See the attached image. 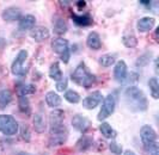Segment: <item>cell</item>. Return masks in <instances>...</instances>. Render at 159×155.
Listing matches in <instances>:
<instances>
[{"label": "cell", "mask_w": 159, "mask_h": 155, "mask_svg": "<svg viewBox=\"0 0 159 155\" xmlns=\"http://www.w3.org/2000/svg\"><path fill=\"white\" fill-rule=\"evenodd\" d=\"M125 99L129 108L143 112L147 110V98L145 93L136 86H128L125 91Z\"/></svg>", "instance_id": "obj_1"}, {"label": "cell", "mask_w": 159, "mask_h": 155, "mask_svg": "<svg viewBox=\"0 0 159 155\" xmlns=\"http://www.w3.org/2000/svg\"><path fill=\"white\" fill-rule=\"evenodd\" d=\"M72 79L75 84L83 86L84 88H90L96 82V75L88 69L84 62H80L72 73Z\"/></svg>", "instance_id": "obj_2"}, {"label": "cell", "mask_w": 159, "mask_h": 155, "mask_svg": "<svg viewBox=\"0 0 159 155\" xmlns=\"http://www.w3.org/2000/svg\"><path fill=\"white\" fill-rule=\"evenodd\" d=\"M18 122L11 115H0V132L5 136H13L18 132Z\"/></svg>", "instance_id": "obj_3"}, {"label": "cell", "mask_w": 159, "mask_h": 155, "mask_svg": "<svg viewBox=\"0 0 159 155\" xmlns=\"http://www.w3.org/2000/svg\"><path fill=\"white\" fill-rule=\"evenodd\" d=\"M115 108H116V97L110 93L105 98H103V104H102V108L98 112L97 119L98 121L107 119L108 117H110L115 112Z\"/></svg>", "instance_id": "obj_4"}, {"label": "cell", "mask_w": 159, "mask_h": 155, "mask_svg": "<svg viewBox=\"0 0 159 155\" xmlns=\"http://www.w3.org/2000/svg\"><path fill=\"white\" fill-rule=\"evenodd\" d=\"M28 50L25 49H22L18 51L16 59L13 60L12 64H11V72L13 75L16 77H24L26 73H28V69L24 67V62L26 61L28 59Z\"/></svg>", "instance_id": "obj_5"}, {"label": "cell", "mask_w": 159, "mask_h": 155, "mask_svg": "<svg viewBox=\"0 0 159 155\" xmlns=\"http://www.w3.org/2000/svg\"><path fill=\"white\" fill-rule=\"evenodd\" d=\"M140 139H141V142H143V148L148 147L153 143L157 142V132L156 130L152 128L151 125H143V128L140 129Z\"/></svg>", "instance_id": "obj_6"}, {"label": "cell", "mask_w": 159, "mask_h": 155, "mask_svg": "<svg viewBox=\"0 0 159 155\" xmlns=\"http://www.w3.org/2000/svg\"><path fill=\"white\" fill-rule=\"evenodd\" d=\"M72 126L79 132H86L91 126V121L88 117L83 116L80 113L74 115L72 118Z\"/></svg>", "instance_id": "obj_7"}, {"label": "cell", "mask_w": 159, "mask_h": 155, "mask_svg": "<svg viewBox=\"0 0 159 155\" xmlns=\"http://www.w3.org/2000/svg\"><path fill=\"white\" fill-rule=\"evenodd\" d=\"M102 100H103V94L99 91H95L83 99V108H85L86 110H93L102 103Z\"/></svg>", "instance_id": "obj_8"}, {"label": "cell", "mask_w": 159, "mask_h": 155, "mask_svg": "<svg viewBox=\"0 0 159 155\" xmlns=\"http://www.w3.org/2000/svg\"><path fill=\"white\" fill-rule=\"evenodd\" d=\"M127 74H128L127 63L123 61V60H119V61L116 62L115 67H114V78H115V80L117 82H120V84H122V82H125V80L127 78Z\"/></svg>", "instance_id": "obj_9"}, {"label": "cell", "mask_w": 159, "mask_h": 155, "mask_svg": "<svg viewBox=\"0 0 159 155\" xmlns=\"http://www.w3.org/2000/svg\"><path fill=\"white\" fill-rule=\"evenodd\" d=\"M1 18L5 22H16L22 18V10L17 6H10L6 7L2 13H1Z\"/></svg>", "instance_id": "obj_10"}, {"label": "cell", "mask_w": 159, "mask_h": 155, "mask_svg": "<svg viewBox=\"0 0 159 155\" xmlns=\"http://www.w3.org/2000/svg\"><path fill=\"white\" fill-rule=\"evenodd\" d=\"M49 36H50V31L46 26H35L30 30V37L35 42H43L49 38Z\"/></svg>", "instance_id": "obj_11"}, {"label": "cell", "mask_w": 159, "mask_h": 155, "mask_svg": "<svg viewBox=\"0 0 159 155\" xmlns=\"http://www.w3.org/2000/svg\"><path fill=\"white\" fill-rule=\"evenodd\" d=\"M65 119V112L61 108H54L49 113V125L50 128H56L64 125Z\"/></svg>", "instance_id": "obj_12"}, {"label": "cell", "mask_w": 159, "mask_h": 155, "mask_svg": "<svg viewBox=\"0 0 159 155\" xmlns=\"http://www.w3.org/2000/svg\"><path fill=\"white\" fill-rule=\"evenodd\" d=\"M154 24H156V19L153 17H143L138 20L136 29L139 32H143H143H148L153 29Z\"/></svg>", "instance_id": "obj_13"}, {"label": "cell", "mask_w": 159, "mask_h": 155, "mask_svg": "<svg viewBox=\"0 0 159 155\" xmlns=\"http://www.w3.org/2000/svg\"><path fill=\"white\" fill-rule=\"evenodd\" d=\"M53 31L56 35H64L68 31V24L65 20L62 17L55 16L53 19Z\"/></svg>", "instance_id": "obj_14"}, {"label": "cell", "mask_w": 159, "mask_h": 155, "mask_svg": "<svg viewBox=\"0 0 159 155\" xmlns=\"http://www.w3.org/2000/svg\"><path fill=\"white\" fill-rule=\"evenodd\" d=\"M52 49L57 55L64 54L68 49V41L66 38H62V37H56L52 41Z\"/></svg>", "instance_id": "obj_15"}, {"label": "cell", "mask_w": 159, "mask_h": 155, "mask_svg": "<svg viewBox=\"0 0 159 155\" xmlns=\"http://www.w3.org/2000/svg\"><path fill=\"white\" fill-rule=\"evenodd\" d=\"M86 46L91 49V50H99L102 48V41L99 35L96 31H91L86 37Z\"/></svg>", "instance_id": "obj_16"}, {"label": "cell", "mask_w": 159, "mask_h": 155, "mask_svg": "<svg viewBox=\"0 0 159 155\" xmlns=\"http://www.w3.org/2000/svg\"><path fill=\"white\" fill-rule=\"evenodd\" d=\"M35 23H36V18H35V16L25 15L19 19L18 28H19V30L20 31L31 30V29L35 28Z\"/></svg>", "instance_id": "obj_17"}, {"label": "cell", "mask_w": 159, "mask_h": 155, "mask_svg": "<svg viewBox=\"0 0 159 155\" xmlns=\"http://www.w3.org/2000/svg\"><path fill=\"white\" fill-rule=\"evenodd\" d=\"M93 146V137L92 136H89V135H84L81 136L77 143H75V149L78 152H86L90 148Z\"/></svg>", "instance_id": "obj_18"}, {"label": "cell", "mask_w": 159, "mask_h": 155, "mask_svg": "<svg viewBox=\"0 0 159 155\" xmlns=\"http://www.w3.org/2000/svg\"><path fill=\"white\" fill-rule=\"evenodd\" d=\"M32 123H34V129L37 134H43L46 131V128H47V124H46V119L43 113L37 112L35 113L34 119H32Z\"/></svg>", "instance_id": "obj_19"}, {"label": "cell", "mask_w": 159, "mask_h": 155, "mask_svg": "<svg viewBox=\"0 0 159 155\" xmlns=\"http://www.w3.org/2000/svg\"><path fill=\"white\" fill-rule=\"evenodd\" d=\"M44 99H46V103H47L48 106L53 108H57L61 105V103H62L61 97L56 92H54V91H49V92L46 93Z\"/></svg>", "instance_id": "obj_20"}, {"label": "cell", "mask_w": 159, "mask_h": 155, "mask_svg": "<svg viewBox=\"0 0 159 155\" xmlns=\"http://www.w3.org/2000/svg\"><path fill=\"white\" fill-rule=\"evenodd\" d=\"M72 20L78 26H89V25L93 23L92 17L90 15H75V13H73L72 15Z\"/></svg>", "instance_id": "obj_21"}, {"label": "cell", "mask_w": 159, "mask_h": 155, "mask_svg": "<svg viewBox=\"0 0 159 155\" xmlns=\"http://www.w3.org/2000/svg\"><path fill=\"white\" fill-rule=\"evenodd\" d=\"M49 78L50 79H53L54 81H60L61 79H62V70L60 68V64H59V62H54L52 66H50V68H49Z\"/></svg>", "instance_id": "obj_22"}, {"label": "cell", "mask_w": 159, "mask_h": 155, "mask_svg": "<svg viewBox=\"0 0 159 155\" xmlns=\"http://www.w3.org/2000/svg\"><path fill=\"white\" fill-rule=\"evenodd\" d=\"M152 57H153V53L152 51H145L143 54H141L139 57H138V60L135 62V66L139 68H143V67H146V66H148L150 64V62L152 61Z\"/></svg>", "instance_id": "obj_23"}, {"label": "cell", "mask_w": 159, "mask_h": 155, "mask_svg": "<svg viewBox=\"0 0 159 155\" xmlns=\"http://www.w3.org/2000/svg\"><path fill=\"white\" fill-rule=\"evenodd\" d=\"M11 101H12V93H11V91L7 90V88L1 90L0 91V110H4Z\"/></svg>", "instance_id": "obj_24"}, {"label": "cell", "mask_w": 159, "mask_h": 155, "mask_svg": "<svg viewBox=\"0 0 159 155\" xmlns=\"http://www.w3.org/2000/svg\"><path fill=\"white\" fill-rule=\"evenodd\" d=\"M99 131L102 132V135L105 139H115L116 137V131L112 129L111 125L107 122H103L99 125Z\"/></svg>", "instance_id": "obj_25"}, {"label": "cell", "mask_w": 159, "mask_h": 155, "mask_svg": "<svg viewBox=\"0 0 159 155\" xmlns=\"http://www.w3.org/2000/svg\"><path fill=\"white\" fill-rule=\"evenodd\" d=\"M66 141H67V135H54V136H50V139L48 141V146L50 148L59 147V146H62Z\"/></svg>", "instance_id": "obj_26"}, {"label": "cell", "mask_w": 159, "mask_h": 155, "mask_svg": "<svg viewBox=\"0 0 159 155\" xmlns=\"http://www.w3.org/2000/svg\"><path fill=\"white\" fill-rule=\"evenodd\" d=\"M148 87H150V92L153 99H158L159 98V82L158 79L156 77L150 78L148 80Z\"/></svg>", "instance_id": "obj_27"}, {"label": "cell", "mask_w": 159, "mask_h": 155, "mask_svg": "<svg viewBox=\"0 0 159 155\" xmlns=\"http://www.w3.org/2000/svg\"><path fill=\"white\" fill-rule=\"evenodd\" d=\"M99 64L102 67H111L116 62V54H104L99 57Z\"/></svg>", "instance_id": "obj_28"}, {"label": "cell", "mask_w": 159, "mask_h": 155, "mask_svg": "<svg viewBox=\"0 0 159 155\" xmlns=\"http://www.w3.org/2000/svg\"><path fill=\"white\" fill-rule=\"evenodd\" d=\"M18 106H19L20 112H23L25 115H30L31 106H30V101H29V99L26 97L19 95V98H18Z\"/></svg>", "instance_id": "obj_29"}, {"label": "cell", "mask_w": 159, "mask_h": 155, "mask_svg": "<svg viewBox=\"0 0 159 155\" xmlns=\"http://www.w3.org/2000/svg\"><path fill=\"white\" fill-rule=\"evenodd\" d=\"M122 43L127 48H135L138 46V38L133 33H126L122 37Z\"/></svg>", "instance_id": "obj_30"}, {"label": "cell", "mask_w": 159, "mask_h": 155, "mask_svg": "<svg viewBox=\"0 0 159 155\" xmlns=\"http://www.w3.org/2000/svg\"><path fill=\"white\" fill-rule=\"evenodd\" d=\"M35 92H36V87L32 84H25L18 88V95H23V97H28Z\"/></svg>", "instance_id": "obj_31"}, {"label": "cell", "mask_w": 159, "mask_h": 155, "mask_svg": "<svg viewBox=\"0 0 159 155\" xmlns=\"http://www.w3.org/2000/svg\"><path fill=\"white\" fill-rule=\"evenodd\" d=\"M64 98L68 103H71V104H78L80 101V94L77 91L68 90V91H66V93H65Z\"/></svg>", "instance_id": "obj_32"}, {"label": "cell", "mask_w": 159, "mask_h": 155, "mask_svg": "<svg viewBox=\"0 0 159 155\" xmlns=\"http://www.w3.org/2000/svg\"><path fill=\"white\" fill-rule=\"evenodd\" d=\"M109 149H110V152L114 153L115 155H121L122 152H123L122 146H120L116 141H111V142L109 143Z\"/></svg>", "instance_id": "obj_33"}, {"label": "cell", "mask_w": 159, "mask_h": 155, "mask_svg": "<svg viewBox=\"0 0 159 155\" xmlns=\"http://www.w3.org/2000/svg\"><path fill=\"white\" fill-rule=\"evenodd\" d=\"M20 136H22V139H23L25 142H29V141L31 140V134H30V130H29V126H28V125L23 124V125L20 126Z\"/></svg>", "instance_id": "obj_34"}, {"label": "cell", "mask_w": 159, "mask_h": 155, "mask_svg": "<svg viewBox=\"0 0 159 155\" xmlns=\"http://www.w3.org/2000/svg\"><path fill=\"white\" fill-rule=\"evenodd\" d=\"M145 152L147 155H159V146L158 142L153 143L148 147H145Z\"/></svg>", "instance_id": "obj_35"}, {"label": "cell", "mask_w": 159, "mask_h": 155, "mask_svg": "<svg viewBox=\"0 0 159 155\" xmlns=\"http://www.w3.org/2000/svg\"><path fill=\"white\" fill-rule=\"evenodd\" d=\"M139 80V74L135 72H130V74H127V78L125 81H127L128 84H130V86H133V84H136Z\"/></svg>", "instance_id": "obj_36"}, {"label": "cell", "mask_w": 159, "mask_h": 155, "mask_svg": "<svg viewBox=\"0 0 159 155\" xmlns=\"http://www.w3.org/2000/svg\"><path fill=\"white\" fill-rule=\"evenodd\" d=\"M67 85H68V80L66 78H62L60 81L56 82L55 87L59 92H64V91H66V88H67Z\"/></svg>", "instance_id": "obj_37"}, {"label": "cell", "mask_w": 159, "mask_h": 155, "mask_svg": "<svg viewBox=\"0 0 159 155\" xmlns=\"http://www.w3.org/2000/svg\"><path fill=\"white\" fill-rule=\"evenodd\" d=\"M60 57H61V61L64 62V63H68L70 59H71V50H70V49H67L64 54L60 55Z\"/></svg>", "instance_id": "obj_38"}, {"label": "cell", "mask_w": 159, "mask_h": 155, "mask_svg": "<svg viewBox=\"0 0 159 155\" xmlns=\"http://www.w3.org/2000/svg\"><path fill=\"white\" fill-rule=\"evenodd\" d=\"M77 7L79 8V10H81V8H84L85 6H86V1L85 0H80V1H77Z\"/></svg>", "instance_id": "obj_39"}, {"label": "cell", "mask_w": 159, "mask_h": 155, "mask_svg": "<svg viewBox=\"0 0 159 155\" xmlns=\"http://www.w3.org/2000/svg\"><path fill=\"white\" fill-rule=\"evenodd\" d=\"M6 44H7V42H6V39L5 38H1L0 37V50H2L5 46H6Z\"/></svg>", "instance_id": "obj_40"}, {"label": "cell", "mask_w": 159, "mask_h": 155, "mask_svg": "<svg viewBox=\"0 0 159 155\" xmlns=\"http://www.w3.org/2000/svg\"><path fill=\"white\" fill-rule=\"evenodd\" d=\"M139 2H140L141 5H143V6H151V4L153 1H150V0H140Z\"/></svg>", "instance_id": "obj_41"}, {"label": "cell", "mask_w": 159, "mask_h": 155, "mask_svg": "<svg viewBox=\"0 0 159 155\" xmlns=\"http://www.w3.org/2000/svg\"><path fill=\"white\" fill-rule=\"evenodd\" d=\"M123 155H136V153L133 152V150H130V149H127V150H125Z\"/></svg>", "instance_id": "obj_42"}, {"label": "cell", "mask_w": 159, "mask_h": 155, "mask_svg": "<svg viewBox=\"0 0 159 155\" xmlns=\"http://www.w3.org/2000/svg\"><path fill=\"white\" fill-rule=\"evenodd\" d=\"M16 155H34L31 153H28V152H19V153H17Z\"/></svg>", "instance_id": "obj_43"}, {"label": "cell", "mask_w": 159, "mask_h": 155, "mask_svg": "<svg viewBox=\"0 0 159 155\" xmlns=\"http://www.w3.org/2000/svg\"><path fill=\"white\" fill-rule=\"evenodd\" d=\"M158 32H159V28H157L156 29V31H154V37H156V39L158 41Z\"/></svg>", "instance_id": "obj_44"}]
</instances>
